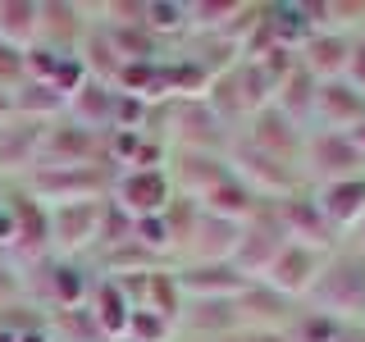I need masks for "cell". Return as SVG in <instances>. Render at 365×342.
Wrapping results in <instances>:
<instances>
[{"instance_id":"obj_1","label":"cell","mask_w":365,"mask_h":342,"mask_svg":"<svg viewBox=\"0 0 365 342\" xmlns=\"http://www.w3.org/2000/svg\"><path fill=\"white\" fill-rule=\"evenodd\" d=\"M306 311L334 319V324H365V256L342 242L329 251L315 274V288L306 292Z\"/></svg>"},{"instance_id":"obj_2","label":"cell","mask_w":365,"mask_h":342,"mask_svg":"<svg viewBox=\"0 0 365 342\" xmlns=\"http://www.w3.org/2000/svg\"><path fill=\"white\" fill-rule=\"evenodd\" d=\"M110 169L106 165H83V169H51V165H32L19 178V187L32 201H41L46 210L55 205H73V201H101L110 197Z\"/></svg>"},{"instance_id":"obj_3","label":"cell","mask_w":365,"mask_h":342,"mask_svg":"<svg viewBox=\"0 0 365 342\" xmlns=\"http://www.w3.org/2000/svg\"><path fill=\"white\" fill-rule=\"evenodd\" d=\"M274 100L269 83L260 78V68L251 60H237L233 68H224L220 78H210V91H205V105L224 119L228 133H237L256 110H265Z\"/></svg>"},{"instance_id":"obj_4","label":"cell","mask_w":365,"mask_h":342,"mask_svg":"<svg viewBox=\"0 0 365 342\" xmlns=\"http://www.w3.org/2000/svg\"><path fill=\"white\" fill-rule=\"evenodd\" d=\"M228 169H233V178L247 182L260 201H279V197H292V192L306 187L302 169H292V165H283V160H274L265 151H256V146H247L242 137L228 142Z\"/></svg>"},{"instance_id":"obj_5","label":"cell","mask_w":365,"mask_h":342,"mask_svg":"<svg viewBox=\"0 0 365 342\" xmlns=\"http://www.w3.org/2000/svg\"><path fill=\"white\" fill-rule=\"evenodd\" d=\"M101 219H106V197L101 201H73L51 210V256L55 260H87L101 247Z\"/></svg>"},{"instance_id":"obj_6","label":"cell","mask_w":365,"mask_h":342,"mask_svg":"<svg viewBox=\"0 0 365 342\" xmlns=\"http://www.w3.org/2000/svg\"><path fill=\"white\" fill-rule=\"evenodd\" d=\"M9 197V224H14V242H9V260L19 269L51 260V210L41 201H32L19 182H5Z\"/></svg>"},{"instance_id":"obj_7","label":"cell","mask_w":365,"mask_h":342,"mask_svg":"<svg viewBox=\"0 0 365 342\" xmlns=\"http://www.w3.org/2000/svg\"><path fill=\"white\" fill-rule=\"evenodd\" d=\"M361 174H365V160L347 133H306V151H302L306 187H329V182L361 178Z\"/></svg>"},{"instance_id":"obj_8","label":"cell","mask_w":365,"mask_h":342,"mask_svg":"<svg viewBox=\"0 0 365 342\" xmlns=\"http://www.w3.org/2000/svg\"><path fill=\"white\" fill-rule=\"evenodd\" d=\"M174 197H178V192H174V182H169L165 169H123V174L110 178V205L123 210L128 219L165 214Z\"/></svg>"},{"instance_id":"obj_9","label":"cell","mask_w":365,"mask_h":342,"mask_svg":"<svg viewBox=\"0 0 365 342\" xmlns=\"http://www.w3.org/2000/svg\"><path fill=\"white\" fill-rule=\"evenodd\" d=\"M37 165H51V169L106 165V133H87V128H78V123H68V119L46 123L41 146H37Z\"/></svg>"},{"instance_id":"obj_10","label":"cell","mask_w":365,"mask_h":342,"mask_svg":"<svg viewBox=\"0 0 365 342\" xmlns=\"http://www.w3.org/2000/svg\"><path fill=\"white\" fill-rule=\"evenodd\" d=\"M269 210H274V219H279L283 228V237L297 247H311L319 251V256H329V251H338V233L329 228V219L319 214V205L311 197V187H302V192H292V197H279V201H269Z\"/></svg>"},{"instance_id":"obj_11","label":"cell","mask_w":365,"mask_h":342,"mask_svg":"<svg viewBox=\"0 0 365 342\" xmlns=\"http://www.w3.org/2000/svg\"><path fill=\"white\" fill-rule=\"evenodd\" d=\"M233 137H242L247 146H256V151H265L274 160H283V165L302 169V151H306V128L302 123H292L288 114H283L279 105H265L256 110L251 119L237 128Z\"/></svg>"},{"instance_id":"obj_12","label":"cell","mask_w":365,"mask_h":342,"mask_svg":"<svg viewBox=\"0 0 365 342\" xmlns=\"http://www.w3.org/2000/svg\"><path fill=\"white\" fill-rule=\"evenodd\" d=\"M283 247H288V237H283V228H279V219H274V210L265 201L242 224V237H237V251H233V269L242 274L247 283H256V279H265V269L279 260Z\"/></svg>"},{"instance_id":"obj_13","label":"cell","mask_w":365,"mask_h":342,"mask_svg":"<svg viewBox=\"0 0 365 342\" xmlns=\"http://www.w3.org/2000/svg\"><path fill=\"white\" fill-rule=\"evenodd\" d=\"M356 123H365V96L347 78L315 87V105H311V123L306 133H351Z\"/></svg>"},{"instance_id":"obj_14","label":"cell","mask_w":365,"mask_h":342,"mask_svg":"<svg viewBox=\"0 0 365 342\" xmlns=\"http://www.w3.org/2000/svg\"><path fill=\"white\" fill-rule=\"evenodd\" d=\"M165 174L178 197L197 201L210 187H220L224 178H233V169H228V155H215V151H169Z\"/></svg>"},{"instance_id":"obj_15","label":"cell","mask_w":365,"mask_h":342,"mask_svg":"<svg viewBox=\"0 0 365 342\" xmlns=\"http://www.w3.org/2000/svg\"><path fill=\"white\" fill-rule=\"evenodd\" d=\"M87 28H91L87 5H78V0H41L37 46H46V51H60V55H78Z\"/></svg>"},{"instance_id":"obj_16","label":"cell","mask_w":365,"mask_h":342,"mask_svg":"<svg viewBox=\"0 0 365 342\" xmlns=\"http://www.w3.org/2000/svg\"><path fill=\"white\" fill-rule=\"evenodd\" d=\"M319 265H324V256H319V251L288 242V247L279 251V260H274V265L265 269V279H256V283H265V288H274L279 296H288V301L302 306V301H306V292L315 288Z\"/></svg>"},{"instance_id":"obj_17","label":"cell","mask_w":365,"mask_h":342,"mask_svg":"<svg viewBox=\"0 0 365 342\" xmlns=\"http://www.w3.org/2000/svg\"><path fill=\"white\" fill-rule=\"evenodd\" d=\"M233 306H237V319H242V333H283L297 315V301L279 296L265 283H247L233 296Z\"/></svg>"},{"instance_id":"obj_18","label":"cell","mask_w":365,"mask_h":342,"mask_svg":"<svg viewBox=\"0 0 365 342\" xmlns=\"http://www.w3.org/2000/svg\"><path fill=\"white\" fill-rule=\"evenodd\" d=\"M351 41L347 32H329V28H311L306 41L297 46V64L315 78V83H334V78L347 73V60H351Z\"/></svg>"},{"instance_id":"obj_19","label":"cell","mask_w":365,"mask_h":342,"mask_svg":"<svg viewBox=\"0 0 365 342\" xmlns=\"http://www.w3.org/2000/svg\"><path fill=\"white\" fill-rule=\"evenodd\" d=\"M174 279L187 301H233L247 288V279L233 269V260H215V265H174Z\"/></svg>"},{"instance_id":"obj_20","label":"cell","mask_w":365,"mask_h":342,"mask_svg":"<svg viewBox=\"0 0 365 342\" xmlns=\"http://www.w3.org/2000/svg\"><path fill=\"white\" fill-rule=\"evenodd\" d=\"M311 197L319 205V214L329 219V228L338 233V242H347L351 228L365 219V174L361 178L329 182V187H311Z\"/></svg>"},{"instance_id":"obj_21","label":"cell","mask_w":365,"mask_h":342,"mask_svg":"<svg viewBox=\"0 0 365 342\" xmlns=\"http://www.w3.org/2000/svg\"><path fill=\"white\" fill-rule=\"evenodd\" d=\"M237 237H242V224H224L210 219V214L197 210V224H192V237L182 247L178 265H215V260H233Z\"/></svg>"},{"instance_id":"obj_22","label":"cell","mask_w":365,"mask_h":342,"mask_svg":"<svg viewBox=\"0 0 365 342\" xmlns=\"http://www.w3.org/2000/svg\"><path fill=\"white\" fill-rule=\"evenodd\" d=\"M87 315H91V324H96L101 342H123V333H128V319H133V301L123 296V288L114 279L96 274L91 296H87Z\"/></svg>"},{"instance_id":"obj_23","label":"cell","mask_w":365,"mask_h":342,"mask_svg":"<svg viewBox=\"0 0 365 342\" xmlns=\"http://www.w3.org/2000/svg\"><path fill=\"white\" fill-rule=\"evenodd\" d=\"M242 319L233 301H187L178 315V338H237Z\"/></svg>"},{"instance_id":"obj_24","label":"cell","mask_w":365,"mask_h":342,"mask_svg":"<svg viewBox=\"0 0 365 342\" xmlns=\"http://www.w3.org/2000/svg\"><path fill=\"white\" fill-rule=\"evenodd\" d=\"M64 119L78 123V128H87V133H110V123H114V87L87 78V83L64 100Z\"/></svg>"},{"instance_id":"obj_25","label":"cell","mask_w":365,"mask_h":342,"mask_svg":"<svg viewBox=\"0 0 365 342\" xmlns=\"http://www.w3.org/2000/svg\"><path fill=\"white\" fill-rule=\"evenodd\" d=\"M260 205L265 201H260L247 182H237V178H224L220 187H210L205 197H197V210L210 214V219H224V224H247Z\"/></svg>"},{"instance_id":"obj_26","label":"cell","mask_w":365,"mask_h":342,"mask_svg":"<svg viewBox=\"0 0 365 342\" xmlns=\"http://www.w3.org/2000/svg\"><path fill=\"white\" fill-rule=\"evenodd\" d=\"M9 105H14V119L19 123H37V128L64 119V96L51 83H23L14 96H9Z\"/></svg>"},{"instance_id":"obj_27","label":"cell","mask_w":365,"mask_h":342,"mask_svg":"<svg viewBox=\"0 0 365 342\" xmlns=\"http://www.w3.org/2000/svg\"><path fill=\"white\" fill-rule=\"evenodd\" d=\"M182 306H187V296H182L178 279H174V265H160V269L146 274L142 311H151V315H160V319H169V324H174V333H178V315H182Z\"/></svg>"},{"instance_id":"obj_28","label":"cell","mask_w":365,"mask_h":342,"mask_svg":"<svg viewBox=\"0 0 365 342\" xmlns=\"http://www.w3.org/2000/svg\"><path fill=\"white\" fill-rule=\"evenodd\" d=\"M37 19L41 0H0V41L14 51H32L37 46Z\"/></svg>"},{"instance_id":"obj_29","label":"cell","mask_w":365,"mask_h":342,"mask_svg":"<svg viewBox=\"0 0 365 342\" xmlns=\"http://www.w3.org/2000/svg\"><path fill=\"white\" fill-rule=\"evenodd\" d=\"M315 87H319V83L306 73L302 64H297L292 73L283 78L279 87H274V100H269V105H279L292 123H302V128H306V123H311V105H315Z\"/></svg>"},{"instance_id":"obj_30","label":"cell","mask_w":365,"mask_h":342,"mask_svg":"<svg viewBox=\"0 0 365 342\" xmlns=\"http://www.w3.org/2000/svg\"><path fill=\"white\" fill-rule=\"evenodd\" d=\"M146 28L165 46L187 41V0H146Z\"/></svg>"},{"instance_id":"obj_31","label":"cell","mask_w":365,"mask_h":342,"mask_svg":"<svg viewBox=\"0 0 365 342\" xmlns=\"http://www.w3.org/2000/svg\"><path fill=\"white\" fill-rule=\"evenodd\" d=\"M338 328L342 324H334V319H324L315 311H306V306H297V315H292V324L283 328V338H288V342H334Z\"/></svg>"},{"instance_id":"obj_32","label":"cell","mask_w":365,"mask_h":342,"mask_svg":"<svg viewBox=\"0 0 365 342\" xmlns=\"http://www.w3.org/2000/svg\"><path fill=\"white\" fill-rule=\"evenodd\" d=\"M146 119H151V105H146V100L128 96V91H114V123H110V133H146Z\"/></svg>"},{"instance_id":"obj_33","label":"cell","mask_w":365,"mask_h":342,"mask_svg":"<svg viewBox=\"0 0 365 342\" xmlns=\"http://www.w3.org/2000/svg\"><path fill=\"white\" fill-rule=\"evenodd\" d=\"M123 342H178V333H174V324H169V319H160L151 311H133Z\"/></svg>"},{"instance_id":"obj_34","label":"cell","mask_w":365,"mask_h":342,"mask_svg":"<svg viewBox=\"0 0 365 342\" xmlns=\"http://www.w3.org/2000/svg\"><path fill=\"white\" fill-rule=\"evenodd\" d=\"M28 83V64H23V51L0 41V96H14V91Z\"/></svg>"},{"instance_id":"obj_35","label":"cell","mask_w":365,"mask_h":342,"mask_svg":"<svg viewBox=\"0 0 365 342\" xmlns=\"http://www.w3.org/2000/svg\"><path fill=\"white\" fill-rule=\"evenodd\" d=\"M14 301H23V269L0 251V311L14 306Z\"/></svg>"},{"instance_id":"obj_36","label":"cell","mask_w":365,"mask_h":342,"mask_svg":"<svg viewBox=\"0 0 365 342\" xmlns=\"http://www.w3.org/2000/svg\"><path fill=\"white\" fill-rule=\"evenodd\" d=\"M342 78H347V83L365 96V32L351 41V60H347V73H342Z\"/></svg>"},{"instance_id":"obj_37","label":"cell","mask_w":365,"mask_h":342,"mask_svg":"<svg viewBox=\"0 0 365 342\" xmlns=\"http://www.w3.org/2000/svg\"><path fill=\"white\" fill-rule=\"evenodd\" d=\"M19 342H55V333H51V324H32L19 333Z\"/></svg>"},{"instance_id":"obj_38","label":"cell","mask_w":365,"mask_h":342,"mask_svg":"<svg viewBox=\"0 0 365 342\" xmlns=\"http://www.w3.org/2000/svg\"><path fill=\"white\" fill-rule=\"evenodd\" d=\"M334 342H365V324H342Z\"/></svg>"},{"instance_id":"obj_39","label":"cell","mask_w":365,"mask_h":342,"mask_svg":"<svg viewBox=\"0 0 365 342\" xmlns=\"http://www.w3.org/2000/svg\"><path fill=\"white\" fill-rule=\"evenodd\" d=\"M347 247H351V251H361V256H365V219H361L356 228H351V237H347Z\"/></svg>"},{"instance_id":"obj_40","label":"cell","mask_w":365,"mask_h":342,"mask_svg":"<svg viewBox=\"0 0 365 342\" xmlns=\"http://www.w3.org/2000/svg\"><path fill=\"white\" fill-rule=\"evenodd\" d=\"M237 342H288L283 333H237Z\"/></svg>"},{"instance_id":"obj_41","label":"cell","mask_w":365,"mask_h":342,"mask_svg":"<svg viewBox=\"0 0 365 342\" xmlns=\"http://www.w3.org/2000/svg\"><path fill=\"white\" fill-rule=\"evenodd\" d=\"M347 137H351V146H356V151H361V160H365V123H356V128H351Z\"/></svg>"},{"instance_id":"obj_42","label":"cell","mask_w":365,"mask_h":342,"mask_svg":"<svg viewBox=\"0 0 365 342\" xmlns=\"http://www.w3.org/2000/svg\"><path fill=\"white\" fill-rule=\"evenodd\" d=\"M14 119V105H9V96H0V123H9Z\"/></svg>"},{"instance_id":"obj_43","label":"cell","mask_w":365,"mask_h":342,"mask_svg":"<svg viewBox=\"0 0 365 342\" xmlns=\"http://www.w3.org/2000/svg\"><path fill=\"white\" fill-rule=\"evenodd\" d=\"M178 342H237V338H178Z\"/></svg>"}]
</instances>
